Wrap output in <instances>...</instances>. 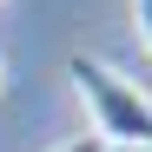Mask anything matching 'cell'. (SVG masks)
<instances>
[{
	"instance_id": "cell-1",
	"label": "cell",
	"mask_w": 152,
	"mask_h": 152,
	"mask_svg": "<svg viewBox=\"0 0 152 152\" xmlns=\"http://www.w3.org/2000/svg\"><path fill=\"white\" fill-rule=\"evenodd\" d=\"M66 80H73V93L86 99L93 132L106 139L113 152H152V99H145L139 80H126L119 66L93 60V53H73L66 60Z\"/></svg>"
},
{
	"instance_id": "cell-2",
	"label": "cell",
	"mask_w": 152,
	"mask_h": 152,
	"mask_svg": "<svg viewBox=\"0 0 152 152\" xmlns=\"http://www.w3.org/2000/svg\"><path fill=\"white\" fill-rule=\"evenodd\" d=\"M53 152H113L99 132H80V139H66V145H53Z\"/></svg>"
},
{
	"instance_id": "cell-3",
	"label": "cell",
	"mask_w": 152,
	"mask_h": 152,
	"mask_svg": "<svg viewBox=\"0 0 152 152\" xmlns=\"http://www.w3.org/2000/svg\"><path fill=\"white\" fill-rule=\"evenodd\" d=\"M132 20H139V40H145V53H152V0H132Z\"/></svg>"
},
{
	"instance_id": "cell-4",
	"label": "cell",
	"mask_w": 152,
	"mask_h": 152,
	"mask_svg": "<svg viewBox=\"0 0 152 152\" xmlns=\"http://www.w3.org/2000/svg\"><path fill=\"white\" fill-rule=\"evenodd\" d=\"M0 93H7V66H0Z\"/></svg>"
}]
</instances>
